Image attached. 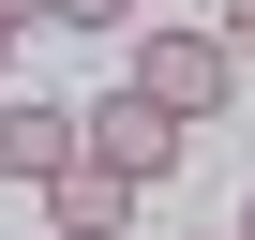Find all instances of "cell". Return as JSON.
Wrapping results in <instances>:
<instances>
[{"label": "cell", "instance_id": "cell-5", "mask_svg": "<svg viewBox=\"0 0 255 240\" xmlns=\"http://www.w3.org/2000/svg\"><path fill=\"white\" fill-rule=\"evenodd\" d=\"M60 30H150V0H45Z\"/></svg>", "mask_w": 255, "mask_h": 240}, {"label": "cell", "instance_id": "cell-4", "mask_svg": "<svg viewBox=\"0 0 255 240\" xmlns=\"http://www.w3.org/2000/svg\"><path fill=\"white\" fill-rule=\"evenodd\" d=\"M45 225H60V240H135V195L90 180V165H60V180H45Z\"/></svg>", "mask_w": 255, "mask_h": 240}, {"label": "cell", "instance_id": "cell-1", "mask_svg": "<svg viewBox=\"0 0 255 240\" xmlns=\"http://www.w3.org/2000/svg\"><path fill=\"white\" fill-rule=\"evenodd\" d=\"M120 90H135V105H165L180 135H210V120L240 105V60H225L195 15H165V30H135V75H120Z\"/></svg>", "mask_w": 255, "mask_h": 240}, {"label": "cell", "instance_id": "cell-8", "mask_svg": "<svg viewBox=\"0 0 255 240\" xmlns=\"http://www.w3.org/2000/svg\"><path fill=\"white\" fill-rule=\"evenodd\" d=\"M0 75H15V30H0Z\"/></svg>", "mask_w": 255, "mask_h": 240}, {"label": "cell", "instance_id": "cell-6", "mask_svg": "<svg viewBox=\"0 0 255 240\" xmlns=\"http://www.w3.org/2000/svg\"><path fill=\"white\" fill-rule=\"evenodd\" d=\"M210 45H225V60H255V0H225V15H210Z\"/></svg>", "mask_w": 255, "mask_h": 240}, {"label": "cell", "instance_id": "cell-7", "mask_svg": "<svg viewBox=\"0 0 255 240\" xmlns=\"http://www.w3.org/2000/svg\"><path fill=\"white\" fill-rule=\"evenodd\" d=\"M30 15H45V0H0V30H30Z\"/></svg>", "mask_w": 255, "mask_h": 240}, {"label": "cell", "instance_id": "cell-3", "mask_svg": "<svg viewBox=\"0 0 255 240\" xmlns=\"http://www.w3.org/2000/svg\"><path fill=\"white\" fill-rule=\"evenodd\" d=\"M60 165H75V105H45V90H15V105H0V180H30V195H45Z\"/></svg>", "mask_w": 255, "mask_h": 240}, {"label": "cell", "instance_id": "cell-9", "mask_svg": "<svg viewBox=\"0 0 255 240\" xmlns=\"http://www.w3.org/2000/svg\"><path fill=\"white\" fill-rule=\"evenodd\" d=\"M225 240H255V210H240V225H225Z\"/></svg>", "mask_w": 255, "mask_h": 240}, {"label": "cell", "instance_id": "cell-10", "mask_svg": "<svg viewBox=\"0 0 255 240\" xmlns=\"http://www.w3.org/2000/svg\"><path fill=\"white\" fill-rule=\"evenodd\" d=\"M195 240H225V225H195Z\"/></svg>", "mask_w": 255, "mask_h": 240}, {"label": "cell", "instance_id": "cell-2", "mask_svg": "<svg viewBox=\"0 0 255 240\" xmlns=\"http://www.w3.org/2000/svg\"><path fill=\"white\" fill-rule=\"evenodd\" d=\"M75 165L135 195V180H165V165H180V120H165V105H135V90H105V105L75 120Z\"/></svg>", "mask_w": 255, "mask_h": 240}]
</instances>
